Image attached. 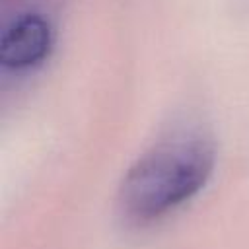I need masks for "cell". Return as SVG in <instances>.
I'll return each instance as SVG.
<instances>
[{"instance_id":"2","label":"cell","mask_w":249,"mask_h":249,"mask_svg":"<svg viewBox=\"0 0 249 249\" xmlns=\"http://www.w3.org/2000/svg\"><path fill=\"white\" fill-rule=\"evenodd\" d=\"M54 41L51 21L37 12L18 16L2 33L0 64L6 70H31L47 60Z\"/></svg>"},{"instance_id":"1","label":"cell","mask_w":249,"mask_h":249,"mask_svg":"<svg viewBox=\"0 0 249 249\" xmlns=\"http://www.w3.org/2000/svg\"><path fill=\"white\" fill-rule=\"evenodd\" d=\"M216 165V148L200 130L175 132L148 148L126 169L119 208L128 220L152 222L196 196Z\"/></svg>"}]
</instances>
